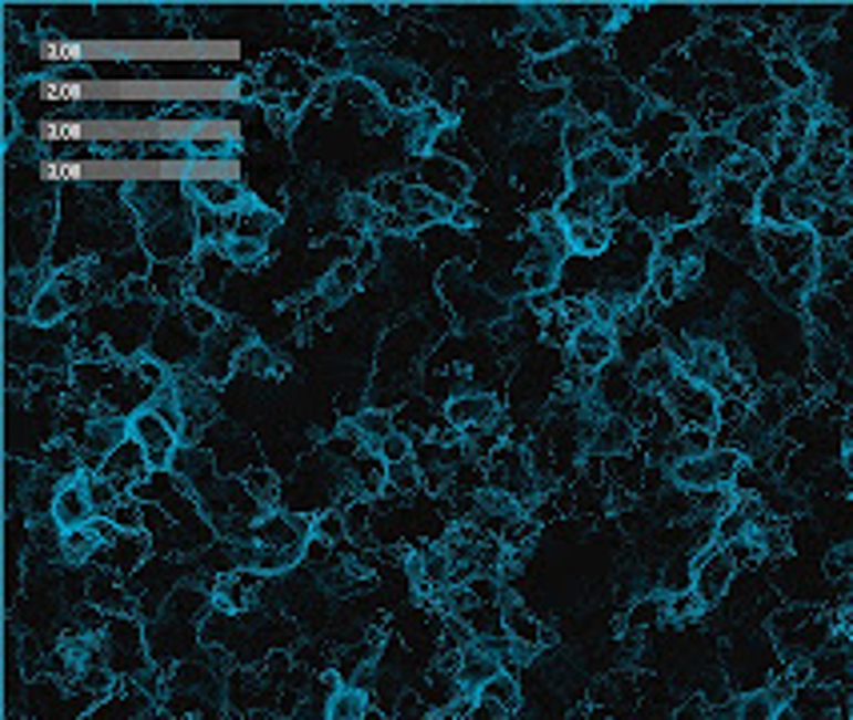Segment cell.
Masks as SVG:
<instances>
[{
    "label": "cell",
    "mask_w": 853,
    "mask_h": 720,
    "mask_svg": "<svg viewBox=\"0 0 853 720\" xmlns=\"http://www.w3.org/2000/svg\"><path fill=\"white\" fill-rule=\"evenodd\" d=\"M746 469V452L738 449H714L706 457L677 460L669 469V480L685 492H706V489H734Z\"/></svg>",
    "instance_id": "6da1fadb"
},
{
    "label": "cell",
    "mask_w": 853,
    "mask_h": 720,
    "mask_svg": "<svg viewBox=\"0 0 853 720\" xmlns=\"http://www.w3.org/2000/svg\"><path fill=\"white\" fill-rule=\"evenodd\" d=\"M145 237V252L153 257L157 264H185L193 261V252H197V209H180L173 217L157 220V225H148L141 229Z\"/></svg>",
    "instance_id": "7a4b0ae2"
},
{
    "label": "cell",
    "mask_w": 853,
    "mask_h": 720,
    "mask_svg": "<svg viewBox=\"0 0 853 720\" xmlns=\"http://www.w3.org/2000/svg\"><path fill=\"white\" fill-rule=\"evenodd\" d=\"M105 660L116 672V680H141L148 672V645L145 628L128 616H108L105 620Z\"/></svg>",
    "instance_id": "3957f363"
},
{
    "label": "cell",
    "mask_w": 853,
    "mask_h": 720,
    "mask_svg": "<svg viewBox=\"0 0 853 720\" xmlns=\"http://www.w3.org/2000/svg\"><path fill=\"white\" fill-rule=\"evenodd\" d=\"M665 413L677 420V428H706V432H717V408H721V397H717L709 385H697L689 376H677L674 385L662 393Z\"/></svg>",
    "instance_id": "277c9868"
},
{
    "label": "cell",
    "mask_w": 853,
    "mask_h": 720,
    "mask_svg": "<svg viewBox=\"0 0 853 720\" xmlns=\"http://www.w3.org/2000/svg\"><path fill=\"white\" fill-rule=\"evenodd\" d=\"M734 576H738V561L729 556L726 544H709L694 556V588L689 593L701 601V608H717L726 601Z\"/></svg>",
    "instance_id": "5b68a950"
},
{
    "label": "cell",
    "mask_w": 853,
    "mask_h": 720,
    "mask_svg": "<svg viewBox=\"0 0 853 720\" xmlns=\"http://www.w3.org/2000/svg\"><path fill=\"white\" fill-rule=\"evenodd\" d=\"M637 157L622 145H601L597 153H590L585 160H573L569 165V185H581V180H601L610 188H625L637 180Z\"/></svg>",
    "instance_id": "8992f818"
},
{
    "label": "cell",
    "mask_w": 853,
    "mask_h": 720,
    "mask_svg": "<svg viewBox=\"0 0 853 720\" xmlns=\"http://www.w3.org/2000/svg\"><path fill=\"white\" fill-rule=\"evenodd\" d=\"M489 489L506 492V497H513V501L529 504L533 497H538L541 480H538V472H533V465L526 460V452L501 445V449L489 457Z\"/></svg>",
    "instance_id": "52a82bcc"
},
{
    "label": "cell",
    "mask_w": 853,
    "mask_h": 720,
    "mask_svg": "<svg viewBox=\"0 0 853 720\" xmlns=\"http://www.w3.org/2000/svg\"><path fill=\"white\" fill-rule=\"evenodd\" d=\"M313 536H316L313 521L301 516V512H289V509L264 512L261 521L253 524V541L261 544V549H281V553H297V556H305Z\"/></svg>",
    "instance_id": "ba28073f"
},
{
    "label": "cell",
    "mask_w": 853,
    "mask_h": 720,
    "mask_svg": "<svg viewBox=\"0 0 853 720\" xmlns=\"http://www.w3.org/2000/svg\"><path fill=\"white\" fill-rule=\"evenodd\" d=\"M128 437L145 449L148 469L153 472L173 469V457H177V449H180V432H173V428L165 425V420H160L148 405L137 408V413L128 417Z\"/></svg>",
    "instance_id": "9c48e42d"
},
{
    "label": "cell",
    "mask_w": 853,
    "mask_h": 720,
    "mask_svg": "<svg viewBox=\"0 0 853 720\" xmlns=\"http://www.w3.org/2000/svg\"><path fill=\"white\" fill-rule=\"evenodd\" d=\"M738 153H741L738 140L729 133H694L689 136V145L682 148V160L701 185H709V180H717L726 173L729 160L738 157Z\"/></svg>",
    "instance_id": "30bf717a"
},
{
    "label": "cell",
    "mask_w": 853,
    "mask_h": 720,
    "mask_svg": "<svg viewBox=\"0 0 853 720\" xmlns=\"http://www.w3.org/2000/svg\"><path fill=\"white\" fill-rule=\"evenodd\" d=\"M417 185H425L433 197L449 200V205H465L469 188H474V177H469V168L457 157L429 153V157H422V168H417Z\"/></svg>",
    "instance_id": "8fae6325"
},
{
    "label": "cell",
    "mask_w": 853,
    "mask_h": 720,
    "mask_svg": "<svg viewBox=\"0 0 853 720\" xmlns=\"http://www.w3.org/2000/svg\"><path fill=\"white\" fill-rule=\"evenodd\" d=\"M569 356H573V365L581 373L597 376L601 368L613 365V356H617V333H613L610 324H581L578 333H573V345H569Z\"/></svg>",
    "instance_id": "7c38bea8"
},
{
    "label": "cell",
    "mask_w": 853,
    "mask_h": 720,
    "mask_svg": "<svg viewBox=\"0 0 853 720\" xmlns=\"http://www.w3.org/2000/svg\"><path fill=\"white\" fill-rule=\"evenodd\" d=\"M53 524L61 533H73V529H89L96 521V509H93V497H89V480L85 472L73 480H61V489L53 497Z\"/></svg>",
    "instance_id": "4fadbf2b"
},
{
    "label": "cell",
    "mask_w": 853,
    "mask_h": 720,
    "mask_svg": "<svg viewBox=\"0 0 853 720\" xmlns=\"http://www.w3.org/2000/svg\"><path fill=\"white\" fill-rule=\"evenodd\" d=\"M101 477H105L108 484L121 492V497H128V489H141V484L153 477V469H148L145 449H141L137 440L128 437L125 445H116V449L105 457V465H101Z\"/></svg>",
    "instance_id": "5bb4252c"
},
{
    "label": "cell",
    "mask_w": 853,
    "mask_h": 720,
    "mask_svg": "<svg viewBox=\"0 0 853 720\" xmlns=\"http://www.w3.org/2000/svg\"><path fill=\"white\" fill-rule=\"evenodd\" d=\"M613 128L601 121V116H585V113H569L561 121V153L565 160H585L590 153H597L601 145H610Z\"/></svg>",
    "instance_id": "9a60e30c"
},
{
    "label": "cell",
    "mask_w": 853,
    "mask_h": 720,
    "mask_svg": "<svg viewBox=\"0 0 853 720\" xmlns=\"http://www.w3.org/2000/svg\"><path fill=\"white\" fill-rule=\"evenodd\" d=\"M257 88L261 93H277V96H297V93H313L305 81V64L289 53H269L257 69Z\"/></svg>",
    "instance_id": "2e32d148"
},
{
    "label": "cell",
    "mask_w": 853,
    "mask_h": 720,
    "mask_svg": "<svg viewBox=\"0 0 853 720\" xmlns=\"http://www.w3.org/2000/svg\"><path fill=\"white\" fill-rule=\"evenodd\" d=\"M445 420L457 432H474V428H493L501 420V400L493 393H461L445 405Z\"/></svg>",
    "instance_id": "e0dca14e"
},
{
    "label": "cell",
    "mask_w": 853,
    "mask_h": 720,
    "mask_svg": "<svg viewBox=\"0 0 853 720\" xmlns=\"http://www.w3.org/2000/svg\"><path fill=\"white\" fill-rule=\"evenodd\" d=\"M185 197L197 200V209H212V212H237L249 200L245 185L237 177H212V180H189L185 185Z\"/></svg>",
    "instance_id": "ac0fdd59"
},
{
    "label": "cell",
    "mask_w": 853,
    "mask_h": 720,
    "mask_svg": "<svg viewBox=\"0 0 853 720\" xmlns=\"http://www.w3.org/2000/svg\"><path fill=\"white\" fill-rule=\"evenodd\" d=\"M521 680L513 677V672H497L489 685H485L481 692H477V709L474 717H497V720H509L521 712Z\"/></svg>",
    "instance_id": "d6986e66"
},
{
    "label": "cell",
    "mask_w": 853,
    "mask_h": 720,
    "mask_svg": "<svg viewBox=\"0 0 853 720\" xmlns=\"http://www.w3.org/2000/svg\"><path fill=\"white\" fill-rule=\"evenodd\" d=\"M706 249L709 240L701 232V225H682V229H669L657 237V261H669V264H697L706 261Z\"/></svg>",
    "instance_id": "ffe728a7"
},
{
    "label": "cell",
    "mask_w": 853,
    "mask_h": 720,
    "mask_svg": "<svg viewBox=\"0 0 853 720\" xmlns=\"http://www.w3.org/2000/svg\"><path fill=\"white\" fill-rule=\"evenodd\" d=\"M501 620H506V637L521 648H533V653H538V648L549 640L545 625H541L538 616L521 605V596H513V593H501Z\"/></svg>",
    "instance_id": "44dd1931"
},
{
    "label": "cell",
    "mask_w": 853,
    "mask_h": 720,
    "mask_svg": "<svg viewBox=\"0 0 853 720\" xmlns=\"http://www.w3.org/2000/svg\"><path fill=\"white\" fill-rule=\"evenodd\" d=\"M677 376H682V361H677L669 348H657V353L642 356V361L633 365V385H637V393H654V397H662Z\"/></svg>",
    "instance_id": "7402d4cb"
},
{
    "label": "cell",
    "mask_w": 853,
    "mask_h": 720,
    "mask_svg": "<svg viewBox=\"0 0 853 720\" xmlns=\"http://www.w3.org/2000/svg\"><path fill=\"white\" fill-rule=\"evenodd\" d=\"M573 41H578V36H573L558 17H538L533 29L526 32V49L533 53V61H558V56H565L569 49H573Z\"/></svg>",
    "instance_id": "603a6c76"
},
{
    "label": "cell",
    "mask_w": 853,
    "mask_h": 720,
    "mask_svg": "<svg viewBox=\"0 0 853 720\" xmlns=\"http://www.w3.org/2000/svg\"><path fill=\"white\" fill-rule=\"evenodd\" d=\"M590 445L601 452V457H625V452L637 445V425H633L630 417L610 413V417H601L597 425H593Z\"/></svg>",
    "instance_id": "cb8c5ba5"
},
{
    "label": "cell",
    "mask_w": 853,
    "mask_h": 720,
    "mask_svg": "<svg viewBox=\"0 0 853 720\" xmlns=\"http://www.w3.org/2000/svg\"><path fill=\"white\" fill-rule=\"evenodd\" d=\"M281 229V217L273 209H264L257 200H245L241 209L232 212V240H257V244H269V237Z\"/></svg>",
    "instance_id": "d4e9b609"
},
{
    "label": "cell",
    "mask_w": 853,
    "mask_h": 720,
    "mask_svg": "<svg viewBox=\"0 0 853 720\" xmlns=\"http://www.w3.org/2000/svg\"><path fill=\"white\" fill-rule=\"evenodd\" d=\"M766 73L773 88H781L786 96H805L818 84V76L805 69L801 56H766Z\"/></svg>",
    "instance_id": "484cf974"
},
{
    "label": "cell",
    "mask_w": 853,
    "mask_h": 720,
    "mask_svg": "<svg viewBox=\"0 0 853 720\" xmlns=\"http://www.w3.org/2000/svg\"><path fill=\"white\" fill-rule=\"evenodd\" d=\"M569 249H573V257L597 261L601 252L613 249V225H610V220H585V225H569Z\"/></svg>",
    "instance_id": "4316f807"
},
{
    "label": "cell",
    "mask_w": 853,
    "mask_h": 720,
    "mask_svg": "<svg viewBox=\"0 0 853 720\" xmlns=\"http://www.w3.org/2000/svg\"><path fill=\"white\" fill-rule=\"evenodd\" d=\"M786 200H790V180H769L758 192V212H753V220L766 225V229H793L790 212H786Z\"/></svg>",
    "instance_id": "83f0119b"
},
{
    "label": "cell",
    "mask_w": 853,
    "mask_h": 720,
    "mask_svg": "<svg viewBox=\"0 0 853 720\" xmlns=\"http://www.w3.org/2000/svg\"><path fill=\"white\" fill-rule=\"evenodd\" d=\"M357 284H361V264L357 261H337L333 269L321 276V289H316V296L333 309V304H345L349 296L357 293Z\"/></svg>",
    "instance_id": "f1b7e54d"
},
{
    "label": "cell",
    "mask_w": 853,
    "mask_h": 720,
    "mask_svg": "<svg viewBox=\"0 0 853 720\" xmlns=\"http://www.w3.org/2000/svg\"><path fill=\"white\" fill-rule=\"evenodd\" d=\"M69 313H73V309H69V301H64L61 289H56V284L49 281V284L41 289V293L32 296L29 316H24V321H29V328H56V324H61Z\"/></svg>",
    "instance_id": "f546056e"
},
{
    "label": "cell",
    "mask_w": 853,
    "mask_h": 720,
    "mask_svg": "<svg viewBox=\"0 0 853 720\" xmlns=\"http://www.w3.org/2000/svg\"><path fill=\"white\" fill-rule=\"evenodd\" d=\"M89 601L96 605V613H108V616H128L133 613V596H125L116 573H101L89 581Z\"/></svg>",
    "instance_id": "4dcf8cb0"
},
{
    "label": "cell",
    "mask_w": 853,
    "mask_h": 720,
    "mask_svg": "<svg viewBox=\"0 0 853 720\" xmlns=\"http://www.w3.org/2000/svg\"><path fill=\"white\" fill-rule=\"evenodd\" d=\"M145 553H148V536L145 533H121L101 556H105L108 573L121 576V573H133V568L145 561Z\"/></svg>",
    "instance_id": "1f68e13d"
},
{
    "label": "cell",
    "mask_w": 853,
    "mask_h": 720,
    "mask_svg": "<svg viewBox=\"0 0 853 720\" xmlns=\"http://www.w3.org/2000/svg\"><path fill=\"white\" fill-rule=\"evenodd\" d=\"M325 720H370V689H361V685H337V689L329 692Z\"/></svg>",
    "instance_id": "d6a6232c"
},
{
    "label": "cell",
    "mask_w": 853,
    "mask_h": 720,
    "mask_svg": "<svg viewBox=\"0 0 853 720\" xmlns=\"http://www.w3.org/2000/svg\"><path fill=\"white\" fill-rule=\"evenodd\" d=\"M654 625H669V601H665V593L637 596L630 605V613H625V628H633V633H649Z\"/></svg>",
    "instance_id": "836d02e7"
},
{
    "label": "cell",
    "mask_w": 853,
    "mask_h": 720,
    "mask_svg": "<svg viewBox=\"0 0 853 720\" xmlns=\"http://www.w3.org/2000/svg\"><path fill=\"white\" fill-rule=\"evenodd\" d=\"M101 553H105V541H101V533H96V524H89V529H73V533H61V561L64 564L96 561Z\"/></svg>",
    "instance_id": "e575fe53"
},
{
    "label": "cell",
    "mask_w": 853,
    "mask_h": 720,
    "mask_svg": "<svg viewBox=\"0 0 853 720\" xmlns=\"http://www.w3.org/2000/svg\"><path fill=\"white\" fill-rule=\"evenodd\" d=\"M353 432H357V440L365 445V449L377 452L381 445L397 432V428H393L389 413H381V408H365V413H357V420H353Z\"/></svg>",
    "instance_id": "d590c367"
},
{
    "label": "cell",
    "mask_w": 853,
    "mask_h": 720,
    "mask_svg": "<svg viewBox=\"0 0 853 720\" xmlns=\"http://www.w3.org/2000/svg\"><path fill=\"white\" fill-rule=\"evenodd\" d=\"M241 484L249 489V497H253V501L261 504L264 512H273L277 501H281V480L273 477V469H269V465H253V469H245L241 472Z\"/></svg>",
    "instance_id": "8d00e7d4"
},
{
    "label": "cell",
    "mask_w": 853,
    "mask_h": 720,
    "mask_svg": "<svg viewBox=\"0 0 853 720\" xmlns=\"http://www.w3.org/2000/svg\"><path fill=\"white\" fill-rule=\"evenodd\" d=\"M237 368L249 376H281L284 373L281 356H277L269 345H261V341H249V345L237 353Z\"/></svg>",
    "instance_id": "74e56055"
},
{
    "label": "cell",
    "mask_w": 853,
    "mask_h": 720,
    "mask_svg": "<svg viewBox=\"0 0 853 720\" xmlns=\"http://www.w3.org/2000/svg\"><path fill=\"white\" fill-rule=\"evenodd\" d=\"M682 293H685L682 269L669 264V261H657L654 257V269H649V296H654L657 304H674Z\"/></svg>",
    "instance_id": "f35d334b"
},
{
    "label": "cell",
    "mask_w": 853,
    "mask_h": 720,
    "mask_svg": "<svg viewBox=\"0 0 853 720\" xmlns=\"http://www.w3.org/2000/svg\"><path fill=\"white\" fill-rule=\"evenodd\" d=\"M810 148H825V153H845L850 148V128L838 121L833 113H822L818 116V125L810 128Z\"/></svg>",
    "instance_id": "ab89813d"
},
{
    "label": "cell",
    "mask_w": 853,
    "mask_h": 720,
    "mask_svg": "<svg viewBox=\"0 0 853 720\" xmlns=\"http://www.w3.org/2000/svg\"><path fill=\"white\" fill-rule=\"evenodd\" d=\"M805 313H810V321L818 324L822 333H833V328L842 324V304H838V296H833L830 289H810Z\"/></svg>",
    "instance_id": "60d3db41"
},
{
    "label": "cell",
    "mask_w": 853,
    "mask_h": 720,
    "mask_svg": "<svg viewBox=\"0 0 853 720\" xmlns=\"http://www.w3.org/2000/svg\"><path fill=\"white\" fill-rule=\"evenodd\" d=\"M180 316H185V324H189L193 336H200V341H209V336L221 333V316H217V309L197 301V296H189V301L180 304Z\"/></svg>",
    "instance_id": "b9f144b4"
},
{
    "label": "cell",
    "mask_w": 853,
    "mask_h": 720,
    "mask_svg": "<svg viewBox=\"0 0 853 720\" xmlns=\"http://www.w3.org/2000/svg\"><path fill=\"white\" fill-rule=\"evenodd\" d=\"M385 484H389L397 497H409L425 484V472H422V460L413 452L409 460H397V465H385Z\"/></svg>",
    "instance_id": "7bdbcfd3"
},
{
    "label": "cell",
    "mask_w": 853,
    "mask_h": 720,
    "mask_svg": "<svg viewBox=\"0 0 853 720\" xmlns=\"http://www.w3.org/2000/svg\"><path fill=\"white\" fill-rule=\"evenodd\" d=\"M345 217L353 220V229L357 232H377L381 229V205L370 197V192H353V197H345Z\"/></svg>",
    "instance_id": "ee69618b"
},
{
    "label": "cell",
    "mask_w": 853,
    "mask_h": 720,
    "mask_svg": "<svg viewBox=\"0 0 853 720\" xmlns=\"http://www.w3.org/2000/svg\"><path fill=\"white\" fill-rule=\"evenodd\" d=\"M813 368H818V376H822V380L842 376V368H845L842 348L833 345V336L822 333V328H818V336H813Z\"/></svg>",
    "instance_id": "f6af8a7d"
},
{
    "label": "cell",
    "mask_w": 853,
    "mask_h": 720,
    "mask_svg": "<svg viewBox=\"0 0 853 720\" xmlns=\"http://www.w3.org/2000/svg\"><path fill=\"white\" fill-rule=\"evenodd\" d=\"M221 257L237 272H253V269H261V264H264L269 249H264V244H257V240H229V244L221 249Z\"/></svg>",
    "instance_id": "bcb514c9"
},
{
    "label": "cell",
    "mask_w": 853,
    "mask_h": 720,
    "mask_svg": "<svg viewBox=\"0 0 853 720\" xmlns=\"http://www.w3.org/2000/svg\"><path fill=\"white\" fill-rule=\"evenodd\" d=\"M370 197L381 205V212H405V205H409V180L381 177L377 185L370 188Z\"/></svg>",
    "instance_id": "7dc6e473"
},
{
    "label": "cell",
    "mask_w": 853,
    "mask_h": 720,
    "mask_svg": "<svg viewBox=\"0 0 853 720\" xmlns=\"http://www.w3.org/2000/svg\"><path fill=\"white\" fill-rule=\"evenodd\" d=\"M313 533L321 536L325 544H341L349 536V521H345V509H321L313 516Z\"/></svg>",
    "instance_id": "c3c4849f"
},
{
    "label": "cell",
    "mask_w": 853,
    "mask_h": 720,
    "mask_svg": "<svg viewBox=\"0 0 853 720\" xmlns=\"http://www.w3.org/2000/svg\"><path fill=\"white\" fill-rule=\"evenodd\" d=\"M49 281L61 289V296L69 301V309H81L85 304V296H89V272H76V269H69V272H53Z\"/></svg>",
    "instance_id": "681fc988"
},
{
    "label": "cell",
    "mask_w": 853,
    "mask_h": 720,
    "mask_svg": "<svg viewBox=\"0 0 853 720\" xmlns=\"http://www.w3.org/2000/svg\"><path fill=\"white\" fill-rule=\"evenodd\" d=\"M85 480H89V497H93L96 516H108V512H113L116 504L125 501V497H121V492H116L113 484H108V480L101 477V472H85Z\"/></svg>",
    "instance_id": "f907efd6"
},
{
    "label": "cell",
    "mask_w": 853,
    "mask_h": 720,
    "mask_svg": "<svg viewBox=\"0 0 853 720\" xmlns=\"http://www.w3.org/2000/svg\"><path fill=\"white\" fill-rule=\"evenodd\" d=\"M108 521L121 529V533H145V504L141 501H121L113 512H108Z\"/></svg>",
    "instance_id": "816d5d0a"
},
{
    "label": "cell",
    "mask_w": 853,
    "mask_h": 720,
    "mask_svg": "<svg viewBox=\"0 0 853 720\" xmlns=\"http://www.w3.org/2000/svg\"><path fill=\"white\" fill-rule=\"evenodd\" d=\"M665 601H669V620H674V625H685V620H694L697 613H706L694 593H674L665 596Z\"/></svg>",
    "instance_id": "f5cc1de1"
},
{
    "label": "cell",
    "mask_w": 853,
    "mask_h": 720,
    "mask_svg": "<svg viewBox=\"0 0 853 720\" xmlns=\"http://www.w3.org/2000/svg\"><path fill=\"white\" fill-rule=\"evenodd\" d=\"M409 457H413V440L405 437V432H393V437L377 449L381 465H397V460H409Z\"/></svg>",
    "instance_id": "db71d44e"
},
{
    "label": "cell",
    "mask_w": 853,
    "mask_h": 720,
    "mask_svg": "<svg viewBox=\"0 0 853 720\" xmlns=\"http://www.w3.org/2000/svg\"><path fill=\"white\" fill-rule=\"evenodd\" d=\"M333 101H337V81H321V84L313 88V96H309V113H316V108L325 113V108L333 105Z\"/></svg>",
    "instance_id": "11a10c76"
},
{
    "label": "cell",
    "mask_w": 853,
    "mask_h": 720,
    "mask_svg": "<svg viewBox=\"0 0 853 720\" xmlns=\"http://www.w3.org/2000/svg\"><path fill=\"white\" fill-rule=\"evenodd\" d=\"M474 220H477L474 205H457V212H454V225H461V229H465V225H474Z\"/></svg>",
    "instance_id": "9f6ffc18"
},
{
    "label": "cell",
    "mask_w": 853,
    "mask_h": 720,
    "mask_svg": "<svg viewBox=\"0 0 853 720\" xmlns=\"http://www.w3.org/2000/svg\"><path fill=\"white\" fill-rule=\"evenodd\" d=\"M373 257H377V249H373L370 240H365V244H361V252H357V264H361V272H365V264H370Z\"/></svg>",
    "instance_id": "6f0895ef"
},
{
    "label": "cell",
    "mask_w": 853,
    "mask_h": 720,
    "mask_svg": "<svg viewBox=\"0 0 853 720\" xmlns=\"http://www.w3.org/2000/svg\"><path fill=\"white\" fill-rule=\"evenodd\" d=\"M838 252H842V257H845V264H850V269H853V232H850V237L842 240V244H838Z\"/></svg>",
    "instance_id": "680465c9"
},
{
    "label": "cell",
    "mask_w": 853,
    "mask_h": 720,
    "mask_svg": "<svg viewBox=\"0 0 853 720\" xmlns=\"http://www.w3.org/2000/svg\"><path fill=\"white\" fill-rule=\"evenodd\" d=\"M773 720H801V717L793 712V705H781V709L773 712Z\"/></svg>",
    "instance_id": "91938a15"
},
{
    "label": "cell",
    "mask_w": 853,
    "mask_h": 720,
    "mask_svg": "<svg viewBox=\"0 0 853 720\" xmlns=\"http://www.w3.org/2000/svg\"><path fill=\"white\" fill-rule=\"evenodd\" d=\"M9 720H37V717H21V712H12V717Z\"/></svg>",
    "instance_id": "94428289"
}]
</instances>
